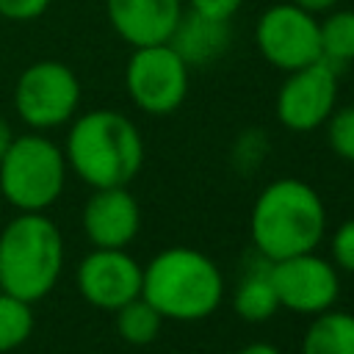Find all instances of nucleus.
<instances>
[{
  "instance_id": "nucleus-1",
  "label": "nucleus",
  "mask_w": 354,
  "mask_h": 354,
  "mask_svg": "<svg viewBox=\"0 0 354 354\" xmlns=\"http://www.w3.org/2000/svg\"><path fill=\"white\" fill-rule=\"evenodd\" d=\"M249 232L252 243L268 263L301 252H315L326 232L324 199L310 183L279 177L257 194Z\"/></svg>"
},
{
  "instance_id": "nucleus-2",
  "label": "nucleus",
  "mask_w": 354,
  "mask_h": 354,
  "mask_svg": "<svg viewBox=\"0 0 354 354\" xmlns=\"http://www.w3.org/2000/svg\"><path fill=\"white\" fill-rule=\"evenodd\" d=\"M64 158L66 166L91 188L127 185L141 171L144 141L124 113L97 108L72 122Z\"/></svg>"
},
{
  "instance_id": "nucleus-3",
  "label": "nucleus",
  "mask_w": 354,
  "mask_h": 354,
  "mask_svg": "<svg viewBox=\"0 0 354 354\" xmlns=\"http://www.w3.org/2000/svg\"><path fill=\"white\" fill-rule=\"evenodd\" d=\"M141 296L169 321H202L218 310L224 277L205 252L171 246L141 268Z\"/></svg>"
},
{
  "instance_id": "nucleus-4",
  "label": "nucleus",
  "mask_w": 354,
  "mask_h": 354,
  "mask_svg": "<svg viewBox=\"0 0 354 354\" xmlns=\"http://www.w3.org/2000/svg\"><path fill=\"white\" fill-rule=\"evenodd\" d=\"M64 268V238L44 213H19L0 230V290L36 304Z\"/></svg>"
},
{
  "instance_id": "nucleus-5",
  "label": "nucleus",
  "mask_w": 354,
  "mask_h": 354,
  "mask_svg": "<svg viewBox=\"0 0 354 354\" xmlns=\"http://www.w3.org/2000/svg\"><path fill=\"white\" fill-rule=\"evenodd\" d=\"M64 149L41 133L14 136L0 158V194L19 213H44L66 183Z\"/></svg>"
},
{
  "instance_id": "nucleus-6",
  "label": "nucleus",
  "mask_w": 354,
  "mask_h": 354,
  "mask_svg": "<svg viewBox=\"0 0 354 354\" xmlns=\"http://www.w3.org/2000/svg\"><path fill=\"white\" fill-rule=\"evenodd\" d=\"M80 80L61 61H36L22 69L14 86V108L33 130H50L75 116Z\"/></svg>"
},
{
  "instance_id": "nucleus-7",
  "label": "nucleus",
  "mask_w": 354,
  "mask_h": 354,
  "mask_svg": "<svg viewBox=\"0 0 354 354\" xmlns=\"http://www.w3.org/2000/svg\"><path fill=\"white\" fill-rule=\"evenodd\" d=\"M188 69L191 66L169 41L133 47L124 69V86L144 113L166 116L174 113L188 94Z\"/></svg>"
},
{
  "instance_id": "nucleus-8",
  "label": "nucleus",
  "mask_w": 354,
  "mask_h": 354,
  "mask_svg": "<svg viewBox=\"0 0 354 354\" xmlns=\"http://www.w3.org/2000/svg\"><path fill=\"white\" fill-rule=\"evenodd\" d=\"M254 44L260 55L282 72L321 61L318 19L296 3H277L266 8L254 25Z\"/></svg>"
},
{
  "instance_id": "nucleus-9",
  "label": "nucleus",
  "mask_w": 354,
  "mask_h": 354,
  "mask_svg": "<svg viewBox=\"0 0 354 354\" xmlns=\"http://www.w3.org/2000/svg\"><path fill=\"white\" fill-rule=\"evenodd\" d=\"M268 277L279 307H288L299 315H318L329 310L340 293L337 268L315 252H301L268 263Z\"/></svg>"
},
{
  "instance_id": "nucleus-10",
  "label": "nucleus",
  "mask_w": 354,
  "mask_h": 354,
  "mask_svg": "<svg viewBox=\"0 0 354 354\" xmlns=\"http://www.w3.org/2000/svg\"><path fill=\"white\" fill-rule=\"evenodd\" d=\"M337 102V69L326 61H315L288 72L277 91V119L293 133H310L321 127Z\"/></svg>"
},
{
  "instance_id": "nucleus-11",
  "label": "nucleus",
  "mask_w": 354,
  "mask_h": 354,
  "mask_svg": "<svg viewBox=\"0 0 354 354\" xmlns=\"http://www.w3.org/2000/svg\"><path fill=\"white\" fill-rule=\"evenodd\" d=\"M80 296L100 310H119L124 301L141 296V266L124 249L88 252L77 266Z\"/></svg>"
},
{
  "instance_id": "nucleus-12",
  "label": "nucleus",
  "mask_w": 354,
  "mask_h": 354,
  "mask_svg": "<svg viewBox=\"0 0 354 354\" xmlns=\"http://www.w3.org/2000/svg\"><path fill=\"white\" fill-rule=\"evenodd\" d=\"M141 227V207L127 185L94 188L83 207V232L100 249H124Z\"/></svg>"
},
{
  "instance_id": "nucleus-13",
  "label": "nucleus",
  "mask_w": 354,
  "mask_h": 354,
  "mask_svg": "<svg viewBox=\"0 0 354 354\" xmlns=\"http://www.w3.org/2000/svg\"><path fill=\"white\" fill-rule=\"evenodd\" d=\"M108 22L130 47L163 44L171 39L183 0H105Z\"/></svg>"
},
{
  "instance_id": "nucleus-14",
  "label": "nucleus",
  "mask_w": 354,
  "mask_h": 354,
  "mask_svg": "<svg viewBox=\"0 0 354 354\" xmlns=\"http://www.w3.org/2000/svg\"><path fill=\"white\" fill-rule=\"evenodd\" d=\"M169 44L177 50V55L188 66H207L230 50L232 28H230V22L210 19V17H202L194 11H183Z\"/></svg>"
},
{
  "instance_id": "nucleus-15",
  "label": "nucleus",
  "mask_w": 354,
  "mask_h": 354,
  "mask_svg": "<svg viewBox=\"0 0 354 354\" xmlns=\"http://www.w3.org/2000/svg\"><path fill=\"white\" fill-rule=\"evenodd\" d=\"M301 354H354V315L332 307L313 315L301 337Z\"/></svg>"
},
{
  "instance_id": "nucleus-16",
  "label": "nucleus",
  "mask_w": 354,
  "mask_h": 354,
  "mask_svg": "<svg viewBox=\"0 0 354 354\" xmlns=\"http://www.w3.org/2000/svg\"><path fill=\"white\" fill-rule=\"evenodd\" d=\"M232 307L243 321H252V324L268 321L279 310V299L271 285L268 266L260 271H252L249 277L241 279V285L235 288V296H232Z\"/></svg>"
},
{
  "instance_id": "nucleus-17",
  "label": "nucleus",
  "mask_w": 354,
  "mask_h": 354,
  "mask_svg": "<svg viewBox=\"0 0 354 354\" xmlns=\"http://www.w3.org/2000/svg\"><path fill=\"white\" fill-rule=\"evenodd\" d=\"M321 61L340 69L354 61V11H329L318 22Z\"/></svg>"
},
{
  "instance_id": "nucleus-18",
  "label": "nucleus",
  "mask_w": 354,
  "mask_h": 354,
  "mask_svg": "<svg viewBox=\"0 0 354 354\" xmlns=\"http://www.w3.org/2000/svg\"><path fill=\"white\" fill-rule=\"evenodd\" d=\"M113 313H116V332L130 346H147L160 335L163 315L144 296H136V299L124 301Z\"/></svg>"
},
{
  "instance_id": "nucleus-19",
  "label": "nucleus",
  "mask_w": 354,
  "mask_h": 354,
  "mask_svg": "<svg viewBox=\"0 0 354 354\" xmlns=\"http://www.w3.org/2000/svg\"><path fill=\"white\" fill-rule=\"evenodd\" d=\"M33 332V304L0 290V354L19 348Z\"/></svg>"
},
{
  "instance_id": "nucleus-20",
  "label": "nucleus",
  "mask_w": 354,
  "mask_h": 354,
  "mask_svg": "<svg viewBox=\"0 0 354 354\" xmlns=\"http://www.w3.org/2000/svg\"><path fill=\"white\" fill-rule=\"evenodd\" d=\"M326 124V141L332 152L348 163H354V105L337 108L329 113Z\"/></svg>"
},
{
  "instance_id": "nucleus-21",
  "label": "nucleus",
  "mask_w": 354,
  "mask_h": 354,
  "mask_svg": "<svg viewBox=\"0 0 354 354\" xmlns=\"http://www.w3.org/2000/svg\"><path fill=\"white\" fill-rule=\"evenodd\" d=\"M332 260L337 268L354 274V218L343 221L332 235Z\"/></svg>"
},
{
  "instance_id": "nucleus-22",
  "label": "nucleus",
  "mask_w": 354,
  "mask_h": 354,
  "mask_svg": "<svg viewBox=\"0 0 354 354\" xmlns=\"http://www.w3.org/2000/svg\"><path fill=\"white\" fill-rule=\"evenodd\" d=\"M53 0H0V17L11 22H28L41 17Z\"/></svg>"
},
{
  "instance_id": "nucleus-23",
  "label": "nucleus",
  "mask_w": 354,
  "mask_h": 354,
  "mask_svg": "<svg viewBox=\"0 0 354 354\" xmlns=\"http://www.w3.org/2000/svg\"><path fill=\"white\" fill-rule=\"evenodd\" d=\"M241 6L243 0H188V11L210 17V19H221V22H232Z\"/></svg>"
},
{
  "instance_id": "nucleus-24",
  "label": "nucleus",
  "mask_w": 354,
  "mask_h": 354,
  "mask_svg": "<svg viewBox=\"0 0 354 354\" xmlns=\"http://www.w3.org/2000/svg\"><path fill=\"white\" fill-rule=\"evenodd\" d=\"M290 3H296L299 8H304L310 14H324V11H332L340 0H290Z\"/></svg>"
},
{
  "instance_id": "nucleus-25",
  "label": "nucleus",
  "mask_w": 354,
  "mask_h": 354,
  "mask_svg": "<svg viewBox=\"0 0 354 354\" xmlns=\"http://www.w3.org/2000/svg\"><path fill=\"white\" fill-rule=\"evenodd\" d=\"M238 354H282L274 343H266V340H260V343H249V346H243Z\"/></svg>"
},
{
  "instance_id": "nucleus-26",
  "label": "nucleus",
  "mask_w": 354,
  "mask_h": 354,
  "mask_svg": "<svg viewBox=\"0 0 354 354\" xmlns=\"http://www.w3.org/2000/svg\"><path fill=\"white\" fill-rule=\"evenodd\" d=\"M11 141H14V130H11V124L0 116V158L6 155V149L11 147Z\"/></svg>"
}]
</instances>
